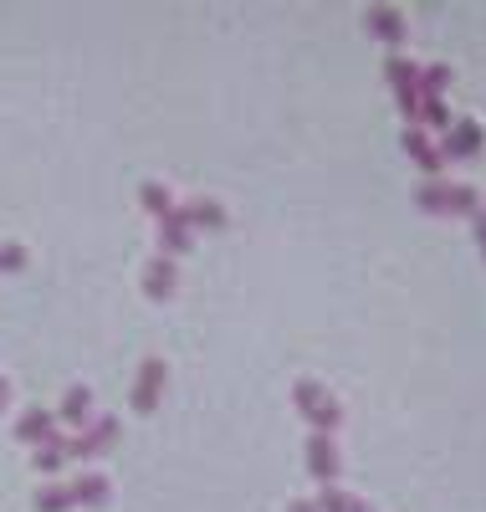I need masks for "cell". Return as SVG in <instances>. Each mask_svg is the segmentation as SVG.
<instances>
[{
	"instance_id": "obj_1",
	"label": "cell",
	"mask_w": 486,
	"mask_h": 512,
	"mask_svg": "<svg viewBox=\"0 0 486 512\" xmlns=\"http://www.w3.org/2000/svg\"><path fill=\"white\" fill-rule=\"evenodd\" d=\"M292 405H297V415L313 425V436H333L338 425H343V405L323 390V384H313V379H297L292 384Z\"/></svg>"
},
{
	"instance_id": "obj_2",
	"label": "cell",
	"mask_w": 486,
	"mask_h": 512,
	"mask_svg": "<svg viewBox=\"0 0 486 512\" xmlns=\"http://www.w3.org/2000/svg\"><path fill=\"white\" fill-rule=\"evenodd\" d=\"M415 205L425 210V216H476L481 195L471 185H420L415 190Z\"/></svg>"
},
{
	"instance_id": "obj_3",
	"label": "cell",
	"mask_w": 486,
	"mask_h": 512,
	"mask_svg": "<svg viewBox=\"0 0 486 512\" xmlns=\"http://www.w3.org/2000/svg\"><path fill=\"white\" fill-rule=\"evenodd\" d=\"M384 82H389L394 103H400V113L410 118V128H420V67L405 62V57H389L384 62Z\"/></svg>"
},
{
	"instance_id": "obj_4",
	"label": "cell",
	"mask_w": 486,
	"mask_h": 512,
	"mask_svg": "<svg viewBox=\"0 0 486 512\" xmlns=\"http://www.w3.org/2000/svg\"><path fill=\"white\" fill-rule=\"evenodd\" d=\"M302 456H307V472H313V482H323V487L338 482L343 456H338V441H333V436H307V441H302Z\"/></svg>"
},
{
	"instance_id": "obj_5",
	"label": "cell",
	"mask_w": 486,
	"mask_h": 512,
	"mask_svg": "<svg viewBox=\"0 0 486 512\" xmlns=\"http://www.w3.org/2000/svg\"><path fill=\"white\" fill-rule=\"evenodd\" d=\"M113 441H118V420L103 415L98 425H87L77 441H67V461H98L103 451H113Z\"/></svg>"
},
{
	"instance_id": "obj_6",
	"label": "cell",
	"mask_w": 486,
	"mask_h": 512,
	"mask_svg": "<svg viewBox=\"0 0 486 512\" xmlns=\"http://www.w3.org/2000/svg\"><path fill=\"white\" fill-rule=\"evenodd\" d=\"M164 379H169L164 359H144V364H139V379H134V410H139V415L159 410V395H164Z\"/></svg>"
},
{
	"instance_id": "obj_7",
	"label": "cell",
	"mask_w": 486,
	"mask_h": 512,
	"mask_svg": "<svg viewBox=\"0 0 486 512\" xmlns=\"http://www.w3.org/2000/svg\"><path fill=\"white\" fill-rule=\"evenodd\" d=\"M481 149H486L481 123H471V118H466V123H451V128H446V144H440V159H446V164H451V159H476Z\"/></svg>"
},
{
	"instance_id": "obj_8",
	"label": "cell",
	"mask_w": 486,
	"mask_h": 512,
	"mask_svg": "<svg viewBox=\"0 0 486 512\" xmlns=\"http://www.w3.org/2000/svg\"><path fill=\"white\" fill-rule=\"evenodd\" d=\"M174 221H180L190 236L195 231H220L226 226V210H220L215 200H185V205H174Z\"/></svg>"
},
{
	"instance_id": "obj_9",
	"label": "cell",
	"mask_w": 486,
	"mask_h": 512,
	"mask_svg": "<svg viewBox=\"0 0 486 512\" xmlns=\"http://www.w3.org/2000/svg\"><path fill=\"white\" fill-rule=\"evenodd\" d=\"M405 154L415 159V169H420V175H425V185H435V175H440V169H446V159H440V149L420 134V128H405Z\"/></svg>"
},
{
	"instance_id": "obj_10",
	"label": "cell",
	"mask_w": 486,
	"mask_h": 512,
	"mask_svg": "<svg viewBox=\"0 0 486 512\" xmlns=\"http://www.w3.org/2000/svg\"><path fill=\"white\" fill-rule=\"evenodd\" d=\"M174 287H180V267H174L169 256H154V262H149V272H144V292L154 297V303H169V297H174Z\"/></svg>"
},
{
	"instance_id": "obj_11",
	"label": "cell",
	"mask_w": 486,
	"mask_h": 512,
	"mask_svg": "<svg viewBox=\"0 0 486 512\" xmlns=\"http://www.w3.org/2000/svg\"><path fill=\"white\" fill-rule=\"evenodd\" d=\"M52 436H57V415L41 410V405L16 420V441H21V446H41V441H52Z\"/></svg>"
},
{
	"instance_id": "obj_12",
	"label": "cell",
	"mask_w": 486,
	"mask_h": 512,
	"mask_svg": "<svg viewBox=\"0 0 486 512\" xmlns=\"http://www.w3.org/2000/svg\"><path fill=\"white\" fill-rule=\"evenodd\" d=\"M190 246H195V236L174 221V210H169V216L159 221V256H169V262H174V256H185Z\"/></svg>"
},
{
	"instance_id": "obj_13",
	"label": "cell",
	"mask_w": 486,
	"mask_h": 512,
	"mask_svg": "<svg viewBox=\"0 0 486 512\" xmlns=\"http://www.w3.org/2000/svg\"><path fill=\"white\" fill-rule=\"evenodd\" d=\"M62 420L67 425H93V390H87V384H72L62 395Z\"/></svg>"
},
{
	"instance_id": "obj_14",
	"label": "cell",
	"mask_w": 486,
	"mask_h": 512,
	"mask_svg": "<svg viewBox=\"0 0 486 512\" xmlns=\"http://www.w3.org/2000/svg\"><path fill=\"white\" fill-rule=\"evenodd\" d=\"M364 21H369V31H374L379 41H405V16L394 11V6H374Z\"/></svg>"
},
{
	"instance_id": "obj_15",
	"label": "cell",
	"mask_w": 486,
	"mask_h": 512,
	"mask_svg": "<svg viewBox=\"0 0 486 512\" xmlns=\"http://www.w3.org/2000/svg\"><path fill=\"white\" fill-rule=\"evenodd\" d=\"M31 466H36V472H62V466H67V441H62V436L41 441L36 456H31Z\"/></svg>"
},
{
	"instance_id": "obj_16",
	"label": "cell",
	"mask_w": 486,
	"mask_h": 512,
	"mask_svg": "<svg viewBox=\"0 0 486 512\" xmlns=\"http://www.w3.org/2000/svg\"><path fill=\"white\" fill-rule=\"evenodd\" d=\"M72 502H77V507L108 502V477H77V482H72Z\"/></svg>"
},
{
	"instance_id": "obj_17",
	"label": "cell",
	"mask_w": 486,
	"mask_h": 512,
	"mask_svg": "<svg viewBox=\"0 0 486 512\" xmlns=\"http://www.w3.org/2000/svg\"><path fill=\"white\" fill-rule=\"evenodd\" d=\"M446 88H451V67H446V62L420 67V98H440Z\"/></svg>"
},
{
	"instance_id": "obj_18",
	"label": "cell",
	"mask_w": 486,
	"mask_h": 512,
	"mask_svg": "<svg viewBox=\"0 0 486 512\" xmlns=\"http://www.w3.org/2000/svg\"><path fill=\"white\" fill-rule=\"evenodd\" d=\"M139 205L149 210V216H159V221H164L169 210H174V195H169L164 185H154V180H149V185H139Z\"/></svg>"
},
{
	"instance_id": "obj_19",
	"label": "cell",
	"mask_w": 486,
	"mask_h": 512,
	"mask_svg": "<svg viewBox=\"0 0 486 512\" xmlns=\"http://www.w3.org/2000/svg\"><path fill=\"white\" fill-rule=\"evenodd\" d=\"M313 507H318V512H369L359 497H348L343 487H323V497H318Z\"/></svg>"
},
{
	"instance_id": "obj_20",
	"label": "cell",
	"mask_w": 486,
	"mask_h": 512,
	"mask_svg": "<svg viewBox=\"0 0 486 512\" xmlns=\"http://www.w3.org/2000/svg\"><path fill=\"white\" fill-rule=\"evenodd\" d=\"M72 487H41L36 492V512H72Z\"/></svg>"
},
{
	"instance_id": "obj_21",
	"label": "cell",
	"mask_w": 486,
	"mask_h": 512,
	"mask_svg": "<svg viewBox=\"0 0 486 512\" xmlns=\"http://www.w3.org/2000/svg\"><path fill=\"white\" fill-rule=\"evenodd\" d=\"M420 123H430V128H440V134H446L456 118L446 113V103H440V98H420Z\"/></svg>"
},
{
	"instance_id": "obj_22",
	"label": "cell",
	"mask_w": 486,
	"mask_h": 512,
	"mask_svg": "<svg viewBox=\"0 0 486 512\" xmlns=\"http://www.w3.org/2000/svg\"><path fill=\"white\" fill-rule=\"evenodd\" d=\"M21 267H26V246L0 241V272H21Z\"/></svg>"
},
{
	"instance_id": "obj_23",
	"label": "cell",
	"mask_w": 486,
	"mask_h": 512,
	"mask_svg": "<svg viewBox=\"0 0 486 512\" xmlns=\"http://www.w3.org/2000/svg\"><path fill=\"white\" fill-rule=\"evenodd\" d=\"M471 221H476V241H481V256H486V210H476Z\"/></svg>"
},
{
	"instance_id": "obj_24",
	"label": "cell",
	"mask_w": 486,
	"mask_h": 512,
	"mask_svg": "<svg viewBox=\"0 0 486 512\" xmlns=\"http://www.w3.org/2000/svg\"><path fill=\"white\" fill-rule=\"evenodd\" d=\"M6 400H11V384H6V374H0V410H6Z\"/></svg>"
},
{
	"instance_id": "obj_25",
	"label": "cell",
	"mask_w": 486,
	"mask_h": 512,
	"mask_svg": "<svg viewBox=\"0 0 486 512\" xmlns=\"http://www.w3.org/2000/svg\"><path fill=\"white\" fill-rule=\"evenodd\" d=\"M287 512H318V507H313V502H292Z\"/></svg>"
}]
</instances>
